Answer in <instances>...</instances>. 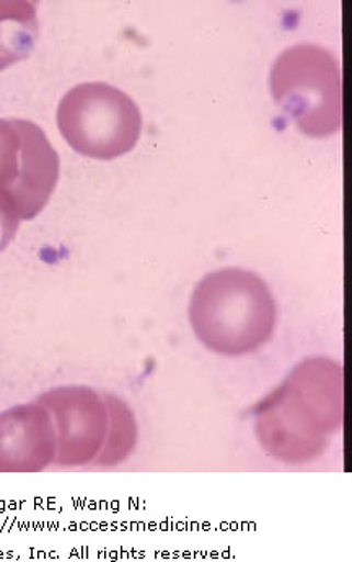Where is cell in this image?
I'll list each match as a JSON object with an SVG mask.
<instances>
[{"mask_svg": "<svg viewBox=\"0 0 352 562\" xmlns=\"http://www.w3.org/2000/svg\"><path fill=\"white\" fill-rule=\"evenodd\" d=\"M197 338L224 356H243L266 345L276 328V302L263 279L243 269L211 272L191 301Z\"/></svg>", "mask_w": 352, "mask_h": 562, "instance_id": "cell-1", "label": "cell"}, {"mask_svg": "<svg viewBox=\"0 0 352 562\" xmlns=\"http://www.w3.org/2000/svg\"><path fill=\"white\" fill-rule=\"evenodd\" d=\"M270 87L302 133L327 137L341 130V67L330 49L305 43L281 53L271 69Z\"/></svg>", "mask_w": 352, "mask_h": 562, "instance_id": "cell-2", "label": "cell"}, {"mask_svg": "<svg viewBox=\"0 0 352 562\" xmlns=\"http://www.w3.org/2000/svg\"><path fill=\"white\" fill-rule=\"evenodd\" d=\"M59 127L70 146L96 158H115L139 139L136 103L105 83H86L67 93L59 106Z\"/></svg>", "mask_w": 352, "mask_h": 562, "instance_id": "cell-3", "label": "cell"}]
</instances>
